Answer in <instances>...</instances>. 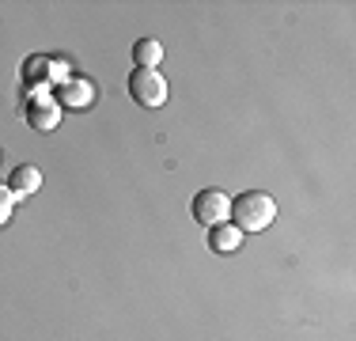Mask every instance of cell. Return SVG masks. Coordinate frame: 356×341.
Segmentation results:
<instances>
[{"instance_id":"obj_1","label":"cell","mask_w":356,"mask_h":341,"mask_svg":"<svg viewBox=\"0 0 356 341\" xmlns=\"http://www.w3.org/2000/svg\"><path fill=\"white\" fill-rule=\"evenodd\" d=\"M277 220V201L266 190H247L239 198H232V212H227V224H235L243 235L266 232Z\"/></svg>"},{"instance_id":"obj_2","label":"cell","mask_w":356,"mask_h":341,"mask_svg":"<svg viewBox=\"0 0 356 341\" xmlns=\"http://www.w3.org/2000/svg\"><path fill=\"white\" fill-rule=\"evenodd\" d=\"M171 95V88H167V76L159 72V68H133L129 72V99L137 102L144 110H159Z\"/></svg>"},{"instance_id":"obj_3","label":"cell","mask_w":356,"mask_h":341,"mask_svg":"<svg viewBox=\"0 0 356 341\" xmlns=\"http://www.w3.org/2000/svg\"><path fill=\"white\" fill-rule=\"evenodd\" d=\"M190 212H193V220H197L201 228L227 224V212H232V198H227L224 190H216V186H209V190H197V193H193Z\"/></svg>"},{"instance_id":"obj_4","label":"cell","mask_w":356,"mask_h":341,"mask_svg":"<svg viewBox=\"0 0 356 341\" xmlns=\"http://www.w3.org/2000/svg\"><path fill=\"white\" fill-rule=\"evenodd\" d=\"M27 125L38 133H54L57 125H61V106H57L54 95H46V91H38V95H31L27 102Z\"/></svg>"},{"instance_id":"obj_5","label":"cell","mask_w":356,"mask_h":341,"mask_svg":"<svg viewBox=\"0 0 356 341\" xmlns=\"http://www.w3.org/2000/svg\"><path fill=\"white\" fill-rule=\"evenodd\" d=\"M23 80L42 88V84H57V80H69V65L54 61V57H27L23 61Z\"/></svg>"},{"instance_id":"obj_6","label":"cell","mask_w":356,"mask_h":341,"mask_svg":"<svg viewBox=\"0 0 356 341\" xmlns=\"http://www.w3.org/2000/svg\"><path fill=\"white\" fill-rule=\"evenodd\" d=\"M91 102H95V88H91V80L69 76V80L57 84V106H61V110H88Z\"/></svg>"},{"instance_id":"obj_7","label":"cell","mask_w":356,"mask_h":341,"mask_svg":"<svg viewBox=\"0 0 356 341\" xmlns=\"http://www.w3.org/2000/svg\"><path fill=\"white\" fill-rule=\"evenodd\" d=\"M8 190L15 193V201H19V198H35V193L42 190V170L35 164H19L12 170V178H8Z\"/></svg>"},{"instance_id":"obj_8","label":"cell","mask_w":356,"mask_h":341,"mask_svg":"<svg viewBox=\"0 0 356 341\" xmlns=\"http://www.w3.org/2000/svg\"><path fill=\"white\" fill-rule=\"evenodd\" d=\"M209 251H213V254H235V251H243V232L235 224L209 228Z\"/></svg>"},{"instance_id":"obj_9","label":"cell","mask_w":356,"mask_h":341,"mask_svg":"<svg viewBox=\"0 0 356 341\" xmlns=\"http://www.w3.org/2000/svg\"><path fill=\"white\" fill-rule=\"evenodd\" d=\"M133 61H137V68H159V61H163L159 38H137L133 42Z\"/></svg>"},{"instance_id":"obj_10","label":"cell","mask_w":356,"mask_h":341,"mask_svg":"<svg viewBox=\"0 0 356 341\" xmlns=\"http://www.w3.org/2000/svg\"><path fill=\"white\" fill-rule=\"evenodd\" d=\"M12 212H15V193L8 190V182H0V228L12 220Z\"/></svg>"}]
</instances>
